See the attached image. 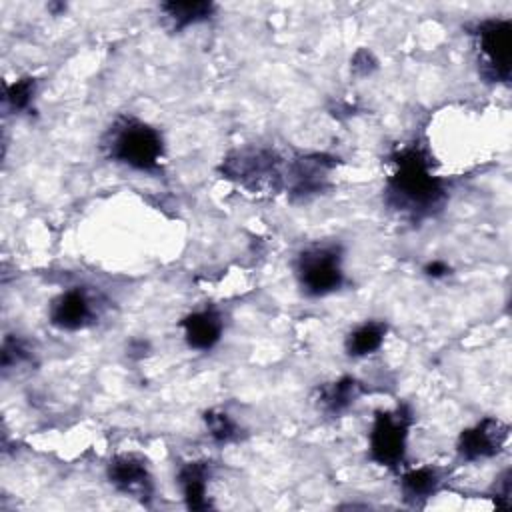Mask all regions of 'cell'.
Instances as JSON below:
<instances>
[{"mask_svg": "<svg viewBox=\"0 0 512 512\" xmlns=\"http://www.w3.org/2000/svg\"><path fill=\"white\" fill-rule=\"evenodd\" d=\"M394 172L386 180V204L406 216L424 218L442 206L444 182L432 172V162L420 146L400 148L392 156Z\"/></svg>", "mask_w": 512, "mask_h": 512, "instance_id": "obj_1", "label": "cell"}, {"mask_svg": "<svg viewBox=\"0 0 512 512\" xmlns=\"http://www.w3.org/2000/svg\"><path fill=\"white\" fill-rule=\"evenodd\" d=\"M102 148L114 162L140 172H156L164 156L162 134L154 126L130 116L118 118L106 130Z\"/></svg>", "mask_w": 512, "mask_h": 512, "instance_id": "obj_2", "label": "cell"}, {"mask_svg": "<svg viewBox=\"0 0 512 512\" xmlns=\"http://www.w3.org/2000/svg\"><path fill=\"white\" fill-rule=\"evenodd\" d=\"M220 172L224 178L240 184L250 192H278L286 182V172L282 170V160L274 150L268 148H240L230 152L222 164Z\"/></svg>", "mask_w": 512, "mask_h": 512, "instance_id": "obj_3", "label": "cell"}, {"mask_svg": "<svg viewBox=\"0 0 512 512\" xmlns=\"http://www.w3.org/2000/svg\"><path fill=\"white\" fill-rule=\"evenodd\" d=\"M410 426L412 412L404 404L394 410H376L368 434L370 460L396 470L406 458Z\"/></svg>", "mask_w": 512, "mask_h": 512, "instance_id": "obj_4", "label": "cell"}, {"mask_svg": "<svg viewBox=\"0 0 512 512\" xmlns=\"http://www.w3.org/2000/svg\"><path fill=\"white\" fill-rule=\"evenodd\" d=\"M298 286L306 296H326L344 284L342 252L336 244H312L294 262Z\"/></svg>", "mask_w": 512, "mask_h": 512, "instance_id": "obj_5", "label": "cell"}, {"mask_svg": "<svg viewBox=\"0 0 512 512\" xmlns=\"http://www.w3.org/2000/svg\"><path fill=\"white\" fill-rule=\"evenodd\" d=\"M482 58V74L492 82L510 80L512 22L508 18H486L470 28Z\"/></svg>", "mask_w": 512, "mask_h": 512, "instance_id": "obj_6", "label": "cell"}, {"mask_svg": "<svg viewBox=\"0 0 512 512\" xmlns=\"http://www.w3.org/2000/svg\"><path fill=\"white\" fill-rule=\"evenodd\" d=\"M510 428L498 418H482L478 424L460 432L456 452L462 460L474 462L496 456L508 442Z\"/></svg>", "mask_w": 512, "mask_h": 512, "instance_id": "obj_7", "label": "cell"}, {"mask_svg": "<svg viewBox=\"0 0 512 512\" xmlns=\"http://www.w3.org/2000/svg\"><path fill=\"white\" fill-rule=\"evenodd\" d=\"M106 476L118 492L138 498L140 502H148L154 494L152 474L148 470L146 460L140 454H134V452L116 454L108 462Z\"/></svg>", "mask_w": 512, "mask_h": 512, "instance_id": "obj_8", "label": "cell"}, {"mask_svg": "<svg viewBox=\"0 0 512 512\" xmlns=\"http://www.w3.org/2000/svg\"><path fill=\"white\" fill-rule=\"evenodd\" d=\"M98 316V304L94 296L80 286L60 292L48 308V320L60 330H80L90 326Z\"/></svg>", "mask_w": 512, "mask_h": 512, "instance_id": "obj_9", "label": "cell"}, {"mask_svg": "<svg viewBox=\"0 0 512 512\" xmlns=\"http://www.w3.org/2000/svg\"><path fill=\"white\" fill-rule=\"evenodd\" d=\"M336 160L326 154H306L288 164L286 186L290 194L306 200L318 192H322L328 184V176Z\"/></svg>", "mask_w": 512, "mask_h": 512, "instance_id": "obj_10", "label": "cell"}, {"mask_svg": "<svg viewBox=\"0 0 512 512\" xmlns=\"http://www.w3.org/2000/svg\"><path fill=\"white\" fill-rule=\"evenodd\" d=\"M180 328L184 330V340L192 350L206 352L220 342L224 322L216 310L204 308L184 316L180 320Z\"/></svg>", "mask_w": 512, "mask_h": 512, "instance_id": "obj_11", "label": "cell"}, {"mask_svg": "<svg viewBox=\"0 0 512 512\" xmlns=\"http://www.w3.org/2000/svg\"><path fill=\"white\" fill-rule=\"evenodd\" d=\"M362 392V382H358L354 376H342L338 380L318 386L314 400L324 414L338 416L346 412L360 398Z\"/></svg>", "mask_w": 512, "mask_h": 512, "instance_id": "obj_12", "label": "cell"}, {"mask_svg": "<svg viewBox=\"0 0 512 512\" xmlns=\"http://www.w3.org/2000/svg\"><path fill=\"white\" fill-rule=\"evenodd\" d=\"M208 478H210V464L206 460H192L180 466L178 484L188 510L210 508V500L206 498Z\"/></svg>", "mask_w": 512, "mask_h": 512, "instance_id": "obj_13", "label": "cell"}, {"mask_svg": "<svg viewBox=\"0 0 512 512\" xmlns=\"http://www.w3.org/2000/svg\"><path fill=\"white\" fill-rule=\"evenodd\" d=\"M442 484V476L438 468L432 466H420L414 470H408L400 480V490L404 500L410 506H422L428 498H432Z\"/></svg>", "mask_w": 512, "mask_h": 512, "instance_id": "obj_14", "label": "cell"}, {"mask_svg": "<svg viewBox=\"0 0 512 512\" xmlns=\"http://www.w3.org/2000/svg\"><path fill=\"white\" fill-rule=\"evenodd\" d=\"M386 332H388V326L380 320L362 322L346 336V342H344L346 354L352 358H364L368 354H374L382 346Z\"/></svg>", "mask_w": 512, "mask_h": 512, "instance_id": "obj_15", "label": "cell"}, {"mask_svg": "<svg viewBox=\"0 0 512 512\" xmlns=\"http://www.w3.org/2000/svg\"><path fill=\"white\" fill-rule=\"evenodd\" d=\"M160 10L166 14V18L172 22L176 30H182L192 24L208 20L214 14L216 6L208 0H186V2L172 0V2L160 4Z\"/></svg>", "mask_w": 512, "mask_h": 512, "instance_id": "obj_16", "label": "cell"}, {"mask_svg": "<svg viewBox=\"0 0 512 512\" xmlns=\"http://www.w3.org/2000/svg\"><path fill=\"white\" fill-rule=\"evenodd\" d=\"M204 424L210 438L218 444H226L238 438V424L224 410H208L204 412Z\"/></svg>", "mask_w": 512, "mask_h": 512, "instance_id": "obj_17", "label": "cell"}, {"mask_svg": "<svg viewBox=\"0 0 512 512\" xmlns=\"http://www.w3.org/2000/svg\"><path fill=\"white\" fill-rule=\"evenodd\" d=\"M36 94V80L30 76L18 78L12 84H6L4 88V102L14 112H24L30 108L32 98Z\"/></svg>", "mask_w": 512, "mask_h": 512, "instance_id": "obj_18", "label": "cell"}, {"mask_svg": "<svg viewBox=\"0 0 512 512\" xmlns=\"http://www.w3.org/2000/svg\"><path fill=\"white\" fill-rule=\"evenodd\" d=\"M32 358L28 344L18 336H6L2 342V368L10 370Z\"/></svg>", "mask_w": 512, "mask_h": 512, "instance_id": "obj_19", "label": "cell"}, {"mask_svg": "<svg viewBox=\"0 0 512 512\" xmlns=\"http://www.w3.org/2000/svg\"><path fill=\"white\" fill-rule=\"evenodd\" d=\"M496 506L506 510L510 508V470H504L502 476L496 480Z\"/></svg>", "mask_w": 512, "mask_h": 512, "instance_id": "obj_20", "label": "cell"}, {"mask_svg": "<svg viewBox=\"0 0 512 512\" xmlns=\"http://www.w3.org/2000/svg\"><path fill=\"white\" fill-rule=\"evenodd\" d=\"M424 272L430 278H444V276L450 274V266L446 262H442V260H432V262H428L424 266Z\"/></svg>", "mask_w": 512, "mask_h": 512, "instance_id": "obj_21", "label": "cell"}]
</instances>
